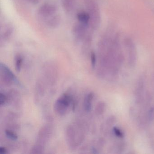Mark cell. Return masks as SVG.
Returning <instances> with one entry per match:
<instances>
[{
	"label": "cell",
	"mask_w": 154,
	"mask_h": 154,
	"mask_svg": "<svg viewBox=\"0 0 154 154\" xmlns=\"http://www.w3.org/2000/svg\"><path fill=\"white\" fill-rule=\"evenodd\" d=\"M105 109V104L101 102L97 105L96 112L98 114H101L104 111Z\"/></svg>",
	"instance_id": "5bb4252c"
},
{
	"label": "cell",
	"mask_w": 154,
	"mask_h": 154,
	"mask_svg": "<svg viewBox=\"0 0 154 154\" xmlns=\"http://www.w3.org/2000/svg\"><path fill=\"white\" fill-rule=\"evenodd\" d=\"M23 58L20 55H17L15 58V66L17 72H20L21 70Z\"/></svg>",
	"instance_id": "8fae6325"
},
{
	"label": "cell",
	"mask_w": 154,
	"mask_h": 154,
	"mask_svg": "<svg viewBox=\"0 0 154 154\" xmlns=\"http://www.w3.org/2000/svg\"><path fill=\"white\" fill-rule=\"evenodd\" d=\"M89 27L80 22L73 26L72 29V33L76 42H82L89 34L88 33Z\"/></svg>",
	"instance_id": "277c9868"
},
{
	"label": "cell",
	"mask_w": 154,
	"mask_h": 154,
	"mask_svg": "<svg viewBox=\"0 0 154 154\" xmlns=\"http://www.w3.org/2000/svg\"><path fill=\"white\" fill-rule=\"evenodd\" d=\"M72 103H73L72 96L67 94H64L56 101L54 104L55 110L57 114L63 116L66 114L68 107Z\"/></svg>",
	"instance_id": "7a4b0ae2"
},
{
	"label": "cell",
	"mask_w": 154,
	"mask_h": 154,
	"mask_svg": "<svg viewBox=\"0 0 154 154\" xmlns=\"http://www.w3.org/2000/svg\"><path fill=\"white\" fill-rule=\"evenodd\" d=\"M78 22L90 26V17L87 11H80L77 14Z\"/></svg>",
	"instance_id": "9c48e42d"
},
{
	"label": "cell",
	"mask_w": 154,
	"mask_h": 154,
	"mask_svg": "<svg viewBox=\"0 0 154 154\" xmlns=\"http://www.w3.org/2000/svg\"><path fill=\"white\" fill-rule=\"evenodd\" d=\"M13 28L11 26H6L1 34V42H7L12 36Z\"/></svg>",
	"instance_id": "52a82bcc"
},
{
	"label": "cell",
	"mask_w": 154,
	"mask_h": 154,
	"mask_svg": "<svg viewBox=\"0 0 154 154\" xmlns=\"http://www.w3.org/2000/svg\"><path fill=\"white\" fill-rule=\"evenodd\" d=\"M57 8L54 4L46 3L39 7L38 10L37 15L42 21H45L55 14H57Z\"/></svg>",
	"instance_id": "3957f363"
},
{
	"label": "cell",
	"mask_w": 154,
	"mask_h": 154,
	"mask_svg": "<svg viewBox=\"0 0 154 154\" xmlns=\"http://www.w3.org/2000/svg\"><path fill=\"white\" fill-rule=\"evenodd\" d=\"M154 109L152 108L149 109L148 113V118L149 121H151L153 119V117H154Z\"/></svg>",
	"instance_id": "e0dca14e"
},
{
	"label": "cell",
	"mask_w": 154,
	"mask_h": 154,
	"mask_svg": "<svg viewBox=\"0 0 154 154\" xmlns=\"http://www.w3.org/2000/svg\"><path fill=\"white\" fill-rule=\"evenodd\" d=\"M62 5L66 12L72 13L75 9L76 0H62Z\"/></svg>",
	"instance_id": "ba28073f"
},
{
	"label": "cell",
	"mask_w": 154,
	"mask_h": 154,
	"mask_svg": "<svg viewBox=\"0 0 154 154\" xmlns=\"http://www.w3.org/2000/svg\"><path fill=\"white\" fill-rule=\"evenodd\" d=\"M8 101V98L4 94L1 93L0 94V105L3 106L7 103Z\"/></svg>",
	"instance_id": "9a60e30c"
},
{
	"label": "cell",
	"mask_w": 154,
	"mask_h": 154,
	"mask_svg": "<svg viewBox=\"0 0 154 154\" xmlns=\"http://www.w3.org/2000/svg\"><path fill=\"white\" fill-rule=\"evenodd\" d=\"M91 63L92 67L93 68L95 67L96 63V54L94 52H92L91 54Z\"/></svg>",
	"instance_id": "2e32d148"
},
{
	"label": "cell",
	"mask_w": 154,
	"mask_h": 154,
	"mask_svg": "<svg viewBox=\"0 0 154 154\" xmlns=\"http://www.w3.org/2000/svg\"><path fill=\"white\" fill-rule=\"evenodd\" d=\"M61 18L60 16L57 14H55L54 16L46 20L45 24L48 27L50 28L55 29L61 23Z\"/></svg>",
	"instance_id": "8992f818"
},
{
	"label": "cell",
	"mask_w": 154,
	"mask_h": 154,
	"mask_svg": "<svg viewBox=\"0 0 154 154\" xmlns=\"http://www.w3.org/2000/svg\"><path fill=\"white\" fill-rule=\"evenodd\" d=\"M86 11L90 17V26L95 30L100 26L101 14L99 3L97 0H84Z\"/></svg>",
	"instance_id": "6da1fadb"
},
{
	"label": "cell",
	"mask_w": 154,
	"mask_h": 154,
	"mask_svg": "<svg viewBox=\"0 0 154 154\" xmlns=\"http://www.w3.org/2000/svg\"><path fill=\"white\" fill-rule=\"evenodd\" d=\"M94 98L93 93H89L85 96L84 101L85 109L86 112H90L91 109L92 102Z\"/></svg>",
	"instance_id": "30bf717a"
},
{
	"label": "cell",
	"mask_w": 154,
	"mask_h": 154,
	"mask_svg": "<svg viewBox=\"0 0 154 154\" xmlns=\"http://www.w3.org/2000/svg\"><path fill=\"white\" fill-rule=\"evenodd\" d=\"M5 135L8 138L12 140H17V139L18 137L17 134H15L14 132L11 131L7 130L5 131Z\"/></svg>",
	"instance_id": "7c38bea8"
},
{
	"label": "cell",
	"mask_w": 154,
	"mask_h": 154,
	"mask_svg": "<svg viewBox=\"0 0 154 154\" xmlns=\"http://www.w3.org/2000/svg\"><path fill=\"white\" fill-rule=\"evenodd\" d=\"M113 132L115 136H117L118 137L122 138L124 137V134H123V132L119 128H116V127L113 128Z\"/></svg>",
	"instance_id": "4fadbf2b"
},
{
	"label": "cell",
	"mask_w": 154,
	"mask_h": 154,
	"mask_svg": "<svg viewBox=\"0 0 154 154\" xmlns=\"http://www.w3.org/2000/svg\"><path fill=\"white\" fill-rule=\"evenodd\" d=\"M0 153L2 154H7L8 153V150L4 147H0Z\"/></svg>",
	"instance_id": "ac0fdd59"
},
{
	"label": "cell",
	"mask_w": 154,
	"mask_h": 154,
	"mask_svg": "<svg viewBox=\"0 0 154 154\" xmlns=\"http://www.w3.org/2000/svg\"><path fill=\"white\" fill-rule=\"evenodd\" d=\"M124 45L127 51L129 63L131 65H134L137 60V51L135 44L131 38H127L124 40Z\"/></svg>",
	"instance_id": "5b68a950"
}]
</instances>
